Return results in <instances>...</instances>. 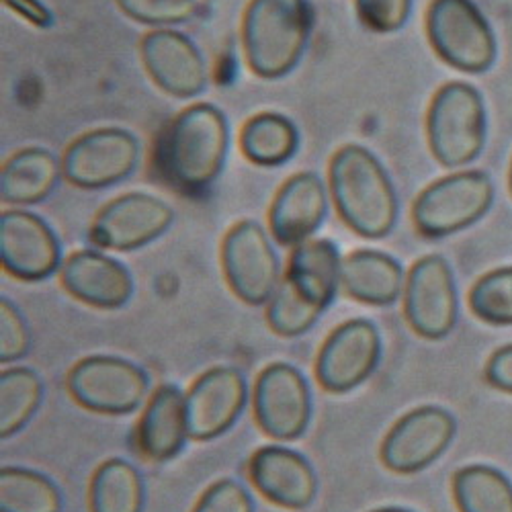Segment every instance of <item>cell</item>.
Returning a JSON list of instances; mask_svg holds the SVG:
<instances>
[{
  "label": "cell",
  "instance_id": "6da1fadb",
  "mask_svg": "<svg viewBox=\"0 0 512 512\" xmlns=\"http://www.w3.org/2000/svg\"><path fill=\"white\" fill-rule=\"evenodd\" d=\"M228 148L230 125L222 109L197 103L168 123L158 144V168L179 191L199 193L220 177Z\"/></svg>",
  "mask_w": 512,
  "mask_h": 512
},
{
  "label": "cell",
  "instance_id": "7a4b0ae2",
  "mask_svg": "<svg viewBox=\"0 0 512 512\" xmlns=\"http://www.w3.org/2000/svg\"><path fill=\"white\" fill-rule=\"evenodd\" d=\"M338 216L363 238L388 236L398 220V195L388 170L359 144L340 148L328 168Z\"/></svg>",
  "mask_w": 512,
  "mask_h": 512
},
{
  "label": "cell",
  "instance_id": "3957f363",
  "mask_svg": "<svg viewBox=\"0 0 512 512\" xmlns=\"http://www.w3.org/2000/svg\"><path fill=\"white\" fill-rule=\"evenodd\" d=\"M314 29L308 0H250L242 23V46L250 70L267 80L300 64Z\"/></svg>",
  "mask_w": 512,
  "mask_h": 512
},
{
  "label": "cell",
  "instance_id": "277c9868",
  "mask_svg": "<svg viewBox=\"0 0 512 512\" xmlns=\"http://www.w3.org/2000/svg\"><path fill=\"white\" fill-rule=\"evenodd\" d=\"M426 136L437 162L459 168L474 162L486 144V107L478 89L467 82H449L435 95Z\"/></svg>",
  "mask_w": 512,
  "mask_h": 512
},
{
  "label": "cell",
  "instance_id": "5b68a950",
  "mask_svg": "<svg viewBox=\"0 0 512 512\" xmlns=\"http://www.w3.org/2000/svg\"><path fill=\"white\" fill-rule=\"evenodd\" d=\"M426 35L437 56L461 72H486L496 60V35L474 0H433Z\"/></svg>",
  "mask_w": 512,
  "mask_h": 512
},
{
  "label": "cell",
  "instance_id": "8992f818",
  "mask_svg": "<svg viewBox=\"0 0 512 512\" xmlns=\"http://www.w3.org/2000/svg\"><path fill=\"white\" fill-rule=\"evenodd\" d=\"M492 201L490 177L480 170H467L426 187L414 201L412 220L422 236L443 238L484 218Z\"/></svg>",
  "mask_w": 512,
  "mask_h": 512
},
{
  "label": "cell",
  "instance_id": "52a82bcc",
  "mask_svg": "<svg viewBox=\"0 0 512 512\" xmlns=\"http://www.w3.org/2000/svg\"><path fill=\"white\" fill-rule=\"evenodd\" d=\"M148 390V373L119 357L93 355L78 361L68 373V392L74 402L97 414H132L144 404Z\"/></svg>",
  "mask_w": 512,
  "mask_h": 512
},
{
  "label": "cell",
  "instance_id": "ba28073f",
  "mask_svg": "<svg viewBox=\"0 0 512 512\" xmlns=\"http://www.w3.org/2000/svg\"><path fill=\"white\" fill-rule=\"evenodd\" d=\"M222 267L230 289L248 306L269 304L281 283V263L271 238L252 220L238 222L226 234Z\"/></svg>",
  "mask_w": 512,
  "mask_h": 512
},
{
  "label": "cell",
  "instance_id": "9c48e42d",
  "mask_svg": "<svg viewBox=\"0 0 512 512\" xmlns=\"http://www.w3.org/2000/svg\"><path fill=\"white\" fill-rule=\"evenodd\" d=\"M140 140L123 127H99L76 138L62 156L64 179L80 189H105L130 177L140 164Z\"/></svg>",
  "mask_w": 512,
  "mask_h": 512
},
{
  "label": "cell",
  "instance_id": "30bf717a",
  "mask_svg": "<svg viewBox=\"0 0 512 512\" xmlns=\"http://www.w3.org/2000/svg\"><path fill=\"white\" fill-rule=\"evenodd\" d=\"M312 416V394L306 377L287 363H273L254 383V418L277 441L300 439Z\"/></svg>",
  "mask_w": 512,
  "mask_h": 512
},
{
  "label": "cell",
  "instance_id": "8fae6325",
  "mask_svg": "<svg viewBox=\"0 0 512 512\" xmlns=\"http://www.w3.org/2000/svg\"><path fill=\"white\" fill-rule=\"evenodd\" d=\"M175 222V211L150 193H127L109 201L91 226L97 248L130 252L160 238Z\"/></svg>",
  "mask_w": 512,
  "mask_h": 512
},
{
  "label": "cell",
  "instance_id": "7c38bea8",
  "mask_svg": "<svg viewBox=\"0 0 512 512\" xmlns=\"http://www.w3.org/2000/svg\"><path fill=\"white\" fill-rule=\"evenodd\" d=\"M0 263L21 281H44L62 269V246L46 220L9 209L0 216Z\"/></svg>",
  "mask_w": 512,
  "mask_h": 512
},
{
  "label": "cell",
  "instance_id": "4fadbf2b",
  "mask_svg": "<svg viewBox=\"0 0 512 512\" xmlns=\"http://www.w3.org/2000/svg\"><path fill=\"white\" fill-rule=\"evenodd\" d=\"M404 312L412 330L429 340L445 338L457 322V289L449 263L439 254L420 259L408 273Z\"/></svg>",
  "mask_w": 512,
  "mask_h": 512
},
{
  "label": "cell",
  "instance_id": "5bb4252c",
  "mask_svg": "<svg viewBox=\"0 0 512 512\" xmlns=\"http://www.w3.org/2000/svg\"><path fill=\"white\" fill-rule=\"evenodd\" d=\"M381 357V336L369 320L340 324L322 345L316 361L320 386L332 394H345L375 371Z\"/></svg>",
  "mask_w": 512,
  "mask_h": 512
},
{
  "label": "cell",
  "instance_id": "9a60e30c",
  "mask_svg": "<svg viewBox=\"0 0 512 512\" xmlns=\"http://www.w3.org/2000/svg\"><path fill=\"white\" fill-rule=\"evenodd\" d=\"M455 435L453 416L437 406H422L402 416L383 439L381 461L396 474H416L437 461Z\"/></svg>",
  "mask_w": 512,
  "mask_h": 512
},
{
  "label": "cell",
  "instance_id": "2e32d148",
  "mask_svg": "<svg viewBox=\"0 0 512 512\" xmlns=\"http://www.w3.org/2000/svg\"><path fill=\"white\" fill-rule=\"evenodd\" d=\"M142 62L158 87L177 99H193L209 84V68L193 41L173 29H156L140 44Z\"/></svg>",
  "mask_w": 512,
  "mask_h": 512
},
{
  "label": "cell",
  "instance_id": "e0dca14e",
  "mask_svg": "<svg viewBox=\"0 0 512 512\" xmlns=\"http://www.w3.org/2000/svg\"><path fill=\"white\" fill-rule=\"evenodd\" d=\"M248 400L244 375L234 367H213L205 371L187 394L189 435L195 441H211L240 418Z\"/></svg>",
  "mask_w": 512,
  "mask_h": 512
},
{
  "label": "cell",
  "instance_id": "ac0fdd59",
  "mask_svg": "<svg viewBox=\"0 0 512 512\" xmlns=\"http://www.w3.org/2000/svg\"><path fill=\"white\" fill-rule=\"evenodd\" d=\"M248 476L256 490L281 508L302 510L318 494V478L310 461L281 445L256 451L248 465Z\"/></svg>",
  "mask_w": 512,
  "mask_h": 512
},
{
  "label": "cell",
  "instance_id": "d6986e66",
  "mask_svg": "<svg viewBox=\"0 0 512 512\" xmlns=\"http://www.w3.org/2000/svg\"><path fill=\"white\" fill-rule=\"evenodd\" d=\"M328 213V191L320 175L297 173L275 195L269 226L281 246L295 248L320 230Z\"/></svg>",
  "mask_w": 512,
  "mask_h": 512
},
{
  "label": "cell",
  "instance_id": "ffe728a7",
  "mask_svg": "<svg viewBox=\"0 0 512 512\" xmlns=\"http://www.w3.org/2000/svg\"><path fill=\"white\" fill-rule=\"evenodd\" d=\"M64 289L78 302L101 308H123L134 293V279L119 261L101 250H78L70 254L60 269Z\"/></svg>",
  "mask_w": 512,
  "mask_h": 512
},
{
  "label": "cell",
  "instance_id": "44dd1931",
  "mask_svg": "<svg viewBox=\"0 0 512 512\" xmlns=\"http://www.w3.org/2000/svg\"><path fill=\"white\" fill-rule=\"evenodd\" d=\"M187 439H191L187 394L164 383L152 394L140 418L138 449L148 461L164 463L183 451Z\"/></svg>",
  "mask_w": 512,
  "mask_h": 512
},
{
  "label": "cell",
  "instance_id": "7402d4cb",
  "mask_svg": "<svg viewBox=\"0 0 512 512\" xmlns=\"http://www.w3.org/2000/svg\"><path fill=\"white\" fill-rule=\"evenodd\" d=\"M406 273L394 256L379 250H355L343 259L340 287L369 306H392L406 289Z\"/></svg>",
  "mask_w": 512,
  "mask_h": 512
},
{
  "label": "cell",
  "instance_id": "603a6c76",
  "mask_svg": "<svg viewBox=\"0 0 512 512\" xmlns=\"http://www.w3.org/2000/svg\"><path fill=\"white\" fill-rule=\"evenodd\" d=\"M340 269H343V256L332 240H308L291 250L283 279L306 302L324 312L338 293Z\"/></svg>",
  "mask_w": 512,
  "mask_h": 512
},
{
  "label": "cell",
  "instance_id": "cb8c5ba5",
  "mask_svg": "<svg viewBox=\"0 0 512 512\" xmlns=\"http://www.w3.org/2000/svg\"><path fill=\"white\" fill-rule=\"evenodd\" d=\"M64 177L62 160L46 148H25L0 170V199L9 205H33L52 195Z\"/></svg>",
  "mask_w": 512,
  "mask_h": 512
},
{
  "label": "cell",
  "instance_id": "d4e9b609",
  "mask_svg": "<svg viewBox=\"0 0 512 512\" xmlns=\"http://www.w3.org/2000/svg\"><path fill=\"white\" fill-rule=\"evenodd\" d=\"M300 146V132L291 119L281 113H259L246 121L240 134L244 156L259 166H279L287 162Z\"/></svg>",
  "mask_w": 512,
  "mask_h": 512
},
{
  "label": "cell",
  "instance_id": "484cf974",
  "mask_svg": "<svg viewBox=\"0 0 512 512\" xmlns=\"http://www.w3.org/2000/svg\"><path fill=\"white\" fill-rule=\"evenodd\" d=\"M144 482L138 469L125 459L99 465L91 480V512H142Z\"/></svg>",
  "mask_w": 512,
  "mask_h": 512
},
{
  "label": "cell",
  "instance_id": "4316f807",
  "mask_svg": "<svg viewBox=\"0 0 512 512\" xmlns=\"http://www.w3.org/2000/svg\"><path fill=\"white\" fill-rule=\"evenodd\" d=\"M453 494L461 512H512V484L498 469L469 465L453 478Z\"/></svg>",
  "mask_w": 512,
  "mask_h": 512
},
{
  "label": "cell",
  "instance_id": "83f0119b",
  "mask_svg": "<svg viewBox=\"0 0 512 512\" xmlns=\"http://www.w3.org/2000/svg\"><path fill=\"white\" fill-rule=\"evenodd\" d=\"M0 512H62V494L44 474L5 467L0 472Z\"/></svg>",
  "mask_w": 512,
  "mask_h": 512
},
{
  "label": "cell",
  "instance_id": "f1b7e54d",
  "mask_svg": "<svg viewBox=\"0 0 512 512\" xmlns=\"http://www.w3.org/2000/svg\"><path fill=\"white\" fill-rule=\"evenodd\" d=\"M44 383L33 369L11 367L0 373V437L19 433L37 412Z\"/></svg>",
  "mask_w": 512,
  "mask_h": 512
},
{
  "label": "cell",
  "instance_id": "f546056e",
  "mask_svg": "<svg viewBox=\"0 0 512 512\" xmlns=\"http://www.w3.org/2000/svg\"><path fill=\"white\" fill-rule=\"evenodd\" d=\"M322 316V310L306 302L285 279L267 304V322L279 336L295 338L306 334Z\"/></svg>",
  "mask_w": 512,
  "mask_h": 512
},
{
  "label": "cell",
  "instance_id": "4dcf8cb0",
  "mask_svg": "<svg viewBox=\"0 0 512 512\" xmlns=\"http://www.w3.org/2000/svg\"><path fill=\"white\" fill-rule=\"evenodd\" d=\"M469 308L490 324H512V267L484 275L469 293Z\"/></svg>",
  "mask_w": 512,
  "mask_h": 512
},
{
  "label": "cell",
  "instance_id": "1f68e13d",
  "mask_svg": "<svg viewBox=\"0 0 512 512\" xmlns=\"http://www.w3.org/2000/svg\"><path fill=\"white\" fill-rule=\"evenodd\" d=\"M123 15L144 25H179L197 15V0H115Z\"/></svg>",
  "mask_w": 512,
  "mask_h": 512
},
{
  "label": "cell",
  "instance_id": "d6a6232c",
  "mask_svg": "<svg viewBox=\"0 0 512 512\" xmlns=\"http://www.w3.org/2000/svg\"><path fill=\"white\" fill-rule=\"evenodd\" d=\"M31 336L23 314L9 297H0V361L15 363L29 353Z\"/></svg>",
  "mask_w": 512,
  "mask_h": 512
},
{
  "label": "cell",
  "instance_id": "836d02e7",
  "mask_svg": "<svg viewBox=\"0 0 512 512\" xmlns=\"http://www.w3.org/2000/svg\"><path fill=\"white\" fill-rule=\"evenodd\" d=\"M359 19L375 33H394L410 17L412 0H355Z\"/></svg>",
  "mask_w": 512,
  "mask_h": 512
},
{
  "label": "cell",
  "instance_id": "e575fe53",
  "mask_svg": "<svg viewBox=\"0 0 512 512\" xmlns=\"http://www.w3.org/2000/svg\"><path fill=\"white\" fill-rule=\"evenodd\" d=\"M193 512H254V502L236 480H220L205 490Z\"/></svg>",
  "mask_w": 512,
  "mask_h": 512
},
{
  "label": "cell",
  "instance_id": "d590c367",
  "mask_svg": "<svg viewBox=\"0 0 512 512\" xmlns=\"http://www.w3.org/2000/svg\"><path fill=\"white\" fill-rule=\"evenodd\" d=\"M486 379L490 386L512 394V345L492 355L486 367Z\"/></svg>",
  "mask_w": 512,
  "mask_h": 512
},
{
  "label": "cell",
  "instance_id": "8d00e7d4",
  "mask_svg": "<svg viewBox=\"0 0 512 512\" xmlns=\"http://www.w3.org/2000/svg\"><path fill=\"white\" fill-rule=\"evenodd\" d=\"M5 5L37 27H50L54 17L41 0H5Z\"/></svg>",
  "mask_w": 512,
  "mask_h": 512
},
{
  "label": "cell",
  "instance_id": "74e56055",
  "mask_svg": "<svg viewBox=\"0 0 512 512\" xmlns=\"http://www.w3.org/2000/svg\"><path fill=\"white\" fill-rule=\"evenodd\" d=\"M373 512H410V510H404V508H377Z\"/></svg>",
  "mask_w": 512,
  "mask_h": 512
},
{
  "label": "cell",
  "instance_id": "f35d334b",
  "mask_svg": "<svg viewBox=\"0 0 512 512\" xmlns=\"http://www.w3.org/2000/svg\"><path fill=\"white\" fill-rule=\"evenodd\" d=\"M510 191H512V168H510Z\"/></svg>",
  "mask_w": 512,
  "mask_h": 512
}]
</instances>
